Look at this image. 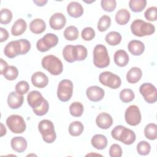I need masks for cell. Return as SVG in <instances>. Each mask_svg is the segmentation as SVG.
<instances>
[{
	"label": "cell",
	"mask_w": 157,
	"mask_h": 157,
	"mask_svg": "<svg viewBox=\"0 0 157 157\" xmlns=\"http://www.w3.org/2000/svg\"><path fill=\"white\" fill-rule=\"evenodd\" d=\"M112 137L125 145H131L136 140V134L133 131L122 125L116 126L111 132Z\"/></svg>",
	"instance_id": "cell-1"
},
{
	"label": "cell",
	"mask_w": 157,
	"mask_h": 157,
	"mask_svg": "<svg viewBox=\"0 0 157 157\" xmlns=\"http://www.w3.org/2000/svg\"><path fill=\"white\" fill-rule=\"evenodd\" d=\"M131 30L134 36L143 37L153 34L155 31V27L150 23L140 19H136L132 22Z\"/></svg>",
	"instance_id": "cell-2"
},
{
	"label": "cell",
	"mask_w": 157,
	"mask_h": 157,
	"mask_svg": "<svg viewBox=\"0 0 157 157\" xmlns=\"http://www.w3.org/2000/svg\"><path fill=\"white\" fill-rule=\"evenodd\" d=\"M41 64L44 69L53 75H58L63 71V66L61 61L53 55L44 56L42 59Z\"/></svg>",
	"instance_id": "cell-3"
},
{
	"label": "cell",
	"mask_w": 157,
	"mask_h": 157,
	"mask_svg": "<svg viewBox=\"0 0 157 157\" xmlns=\"http://www.w3.org/2000/svg\"><path fill=\"white\" fill-rule=\"evenodd\" d=\"M93 63L98 68L107 67L110 64V57L105 45H96L93 50Z\"/></svg>",
	"instance_id": "cell-4"
},
{
	"label": "cell",
	"mask_w": 157,
	"mask_h": 157,
	"mask_svg": "<svg viewBox=\"0 0 157 157\" xmlns=\"http://www.w3.org/2000/svg\"><path fill=\"white\" fill-rule=\"evenodd\" d=\"M38 129L45 142L52 144L55 140L56 134L54 124L52 121L49 120H41L38 124Z\"/></svg>",
	"instance_id": "cell-5"
},
{
	"label": "cell",
	"mask_w": 157,
	"mask_h": 157,
	"mask_svg": "<svg viewBox=\"0 0 157 157\" xmlns=\"http://www.w3.org/2000/svg\"><path fill=\"white\" fill-rule=\"evenodd\" d=\"M6 124L9 129L13 133H23L26 128L23 118L18 115H11L6 120Z\"/></svg>",
	"instance_id": "cell-6"
},
{
	"label": "cell",
	"mask_w": 157,
	"mask_h": 157,
	"mask_svg": "<svg viewBox=\"0 0 157 157\" xmlns=\"http://www.w3.org/2000/svg\"><path fill=\"white\" fill-rule=\"evenodd\" d=\"M73 93V83L72 81L64 79L60 81L58 86L57 96L62 102L68 101Z\"/></svg>",
	"instance_id": "cell-7"
},
{
	"label": "cell",
	"mask_w": 157,
	"mask_h": 157,
	"mask_svg": "<svg viewBox=\"0 0 157 157\" xmlns=\"http://www.w3.org/2000/svg\"><path fill=\"white\" fill-rule=\"evenodd\" d=\"M99 80L101 84L112 89H117L121 84L120 77L110 71L101 72L99 76Z\"/></svg>",
	"instance_id": "cell-8"
},
{
	"label": "cell",
	"mask_w": 157,
	"mask_h": 157,
	"mask_svg": "<svg viewBox=\"0 0 157 157\" xmlns=\"http://www.w3.org/2000/svg\"><path fill=\"white\" fill-rule=\"evenodd\" d=\"M58 43V37L53 33H47L36 43L37 50L41 52H45L51 48L55 47Z\"/></svg>",
	"instance_id": "cell-9"
},
{
	"label": "cell",
	"mask_w": 157,
	"mask_h": 157,
	"mask_svg": "<svg viewBox=\"0 0 157 157\" xmlns=\"http://www.w3.org/2000/svg\"><path fill=\"white\" fill-rule=\"evenodd\" d=\"M139 92L145 101L149 104H153L157 100L156 88L152 83H144L139 88Z\"/></svg>",
	"instance_id": "cell-10"
},
{
	"label": "cell",
	"mask_w": 157,
	"mask_h": 157,
	"mask_svg": "<svg viewBox=\"0 0 157 157\" xmlns=\"http://www.w3.org/2000/svg\"><path fill=\"white\" fill-rule=\"evenodd\" d=\"M124 119L126 122L131 126L138 125L142 119L139 108L136 105H129L125 111Z\"/></svg>",
	"instance_id": "cell-11"
},
{
	"label": "cell",
	"mask_w": 157,
	"mask_h": 157,
	"mask_svg": "<svg viewBox=\"0 0 157 157\" xmlns=\"http://www.w3.org/2000/svg\"><path fill=\"white\" fill-rule=\"evenodd\" d=\"M4 53L9 58H13L19 55H24L21 40L9 42L4 47Z\"/></svg>",
	"instance_id": "cell-12"
},
{
	"label": "cell",
	"mask_w": 157,
	"mask_h": 157,
	"mask_svg": "<svg viewBox=\"0 0 157 157\" xmlns=\"http://www.w3.org/2000/svg\"><path fill=\"white\" fill-rule=\"evenodd\" d=\"M86 94L91 101L98 102L104 98L105 92L102 88L98 86H91L87 88Z\"/></svg>",
	"instance_id": "cell-13"
},
{
	"label": "cell",
	"mask_w": 157,
	"mask_h": 157,
	"mask_svg": "<svg viewBox=\"0 0 157 157\" xmlns=\"http://www.w3.org/2000/svg\"><path fill=\"white\" fill-rule=\"evenodd\" d=\"M66 23V18L62 13L53 14L49 20L50 26L54 30H60L64 28Z\"/></svg>",
	"instance_id": "cell-14"
},
{
	"label": "cell",
	"mask_w": 157,
	"mask_h": 157,
	"mask_svg": "<svg viewBox=\"0 0 157 157\" xmlns=\"http://www.w3.org/2000/svg\"><path fill=\"white\" fill-rule=\"evenodd\" d=\"M24 101L23 95L18 94L17 91H12L7 97V104L10 108L12 109H17L20 108Z\"/></svg>",
	"instance_id": "cell-15"
},
{
	"label": "cell",
	"mask_w": 157,
	"mask_h": 157,
	"mask_svg": "<svg viewBox=\"0 0 157 157\" xmlns=\"http://www.w3.org/2000/svg\"><path fill=\"white\" fill-rule=\"evenodd\" d=\"M97 126L101 129H109L113 124V118L111 115L105 112L100 113L96 118Z\"/></svg>",
	"instance_id": "cell-16"
},
{
	"label": "cell",
	"mask_w": 157,
	"mask_h": 157,
	"mask_svg": "<svg viewBox=\"0 0 157 157\" xmlns=\"http://www.w3.org/2000/svg\"><path fill=\"white\" fill-rule=\"evenodd\" d=\"M31 82L34 86L42 88L48 85V78L44 72L38 71L32 75Z\"/></svg>",
	"instance_id": "cell-17"
},
{
	"label": "cell",
	"mask_w": 157,
	"mask_h": 157,
	"mask_svg": "<svg viewBox=\"0 0 157 157\" xmlns=\"http://www.w3.org/2000/svg\"><path fill=\"white\" fill-rule=\"evenodd\" d=\"M44 99L42 94L36 90L30 91L27 96L28 103L32 109L39 107L44 102Z\"/></svg>",
	"instance_id": "cell-18"
},
{
	"label": "cell",
	"mask_w": 157,
	"mask_h": 157,
	"mask_svg": "<svg viewBox=\"0 0 157 157\" xmlns=\"http://www.w3.org/2000/svg\"><path fill=\"white\" fill-rule=\"evenodd\" d=\"M10 145L12 148L17 153H23L27 148L26 140L21 137H14L10 141Z\"/></svg>",
	"instance_id": "cell-19"
},
{
	"label": "cell",
	"mask_w": 157,
	"mask_h": 157,
	"mask_svg": "<svg viewBox=\"0 0 157 157\" xmlns=\"http://www.w3.org/2000/svg\"><path fill=\"white\" fill-rule=\"evenodd\" d=\"M129 52L134 56H139L145 50V45L142 42L138 40H132L128 44Z\"/></svg>",
	"instance_id": "cell-20"
},
{
	"label": "cell",
	"mask_w": 157,
	"mask_h": 157,
	"mask_svg": "<svg viewBox=\"0 0 157 157\" xmlns=\"http://www.w3.org/2000/svg\"><path fill=\"white\" fill-rule=\"evenodd\" d=\"M83 8L81 4L76 1L71 2L67 6L68 14L74 18H78L83 13Z\"/></svg>",
	"instance_id": "cell-21"
},
{
	"label": "cell",
	"mask_w": 157,
	"mask_h": 157,
	"mask_svg": "<svg viewBox=\"0 0 157 157\" xmlns=\"http://www.w3.org/2000/svg\"><path fill=\"white\" fill-rule=\"evenodd\" d=\"M114 62L119 67H124L129 63V55L124 50H118L113 56Z\"/></svg>",
	"instance_id": "cell-22"
},
{
	"label": "cell",
	"mask_w": 157,
	"mask_h": 157,
	"mask_svg": "<svg viewBox=\"0 0 157 157\" xmlns=\"http://www.w3.org/2000/svg\"><path fill=\"white\" fill-rule=\"evenodd\" d=\"M45 22L41 18L34 19L29 23V29L34 34H41L45 30Z\"/></svg>",
	"instance_id": "cell-23"
},
{
	"label": "cell",
	"mask_w": 157,
	"mask_h": 157,
	"mask_svg": "<svg viewBox=\"0 0 157 157\" xmlns=\"http://www.w3.org/2000/svg\"><path fill=\"white\" fill-rule=\"evenodd\" d=\"M26 27L27 24L25 20L23 18H19L13 24L11 28V34L15 36H20L25 32Z\"/></svg>",
	"instance_id": "cell-24"
},
{
	"label": "cell",
	"mask_w": 157,
	"mask_h": 157,
	"mask_svg": "<svg viewBox=\"0 0 157 157\" xmlns=\"http://www.w3.org/2000/svg\"><path fill=\"white\" fill-rule=\"evenodd\" d=\"M91 143L93 147L96 149L103 150L107 145V139L103 134H95L91 138Z\"/></svg>",
	"instance_id": "cell-25"
},
{
	"label": "cell",
	"mask_w": 157,
	"mask_h": 157,
	"mask_svg": "<svg viewBox=\"0 0 157 157\" xmlns=\"http://www.w3.org/2000/svg\"><path fill=\"white\" fill-rule=\"evenodd\" d=\"M142 76V72L139 67H133L126 74V80L130 83H136L140 80Z\"/></svg>",
	"instance_id": "cell-26"
},
{
	"label": "cell",
	"mask_w": 157,
	"mask_h": 157,
	"mask_svg": "<svg viewBox=\"0 0 157 157\" xmlns=\"http://www.w3.org/2000/svg\"><path fill=\"white\" fill-rule=\"evenodd\" d=\"M130 13L126 9H120L115 14V21L120 25H124L130 19Z\"/></svg>",
	"instance_id": "cell-27"
},
{
	"label": "cell",
	"mask_w": 157,
	"mask_h": 157,
	"mask_svg": "<svg viewBox=\"0 0 157 157\" xmlns=\"http://www.w3.org/2000/svg\"><path fill=\"white\" fill-rule=\"evenodd\" d=\"M87 49L82 45H74V57L75 61H83L87 56Z\"/></svg>",
	"instance_id": "cell-28"
},
{
	"label": "cell",
	"mask_w": 157,
	"mask_h": 157,
	"mask_svg": "<svg viewBox=\"0 0 157 157\" xmlns=\"http://www.w3.org/2000/svg\"><path fill=\"white\" fill-rule=\"evenodd\" d=\"M69 134L74 137L78 136L82 134L84 130V126L82 123L79 121H75L72 122L69 126Z\"/></svg>",
	"instance_id": "cell-29"
},
{
	"label": "cell",
	"mask_w": 157,
	"mask_h": 157,
	"mask_svg": "<svg viewBox=\"0 0 157 157\" xmlns=\"http://www.w3.org/2000/svg\"><path fill=\"white\" fill-rule=\"evenodd\" d=\"M105 42L110 45L115 46L118 45L121 41V34L117 31H111L106 34L105 37Z\"/></svg>",
	"instance_id": "cell-30"
},
{
	"label": "cell",
	"mask_w": 157,
	"mask_h": 157,
	"mask_svg": "<svg viewBox=\"0 0 157 157\" xmlns=\"http://www.w3.org/2000/svg\"><path fill=\"white\" fill-rule=\"evenodd\" d=\"M144 135L149 140H153L157 138V125L155 123H149L144 128Z\"/></svg>",
	"instance_id": "cell-31"
},
{
	"label": "cell",
	"mask_w": 157,
	"mask_h": 157,
	"mask_svg": "<svg viewBox=\"0 0 157 157\" xmlns=\"http://www.w3.org/2000/svg\"><path fill=\"white\" fill-rule=\"evenodd\" d=\"M78 30L75 26H67L64 31L63 35L64 38L67 40H75L78 37Z\"/></svg>",
	"instance_id": "cell-32"
},
{
	"label": "cell",
	"mask_w": 157,
	"mask_h": 157,
	"mask_svg": "<svg viewBox=\"0 0 157 157\" xmlns=\"http://www.w3.org/2000/svg\"><path fill=\"white\" fill-rule=\"evenodd\" d=\"M83 110V105L80 102H74L69 106V112L72 116L75 117H81Z\"/></svg>",
	"instance_id": "cell-33"
},
{
	"label": "cell",
	"mask_w": 157,
	"mask_h": 157,
	"mask_svg": "<svg viewBox=\"0 0 157 157\" xmlns=\"http://www.w3.org/2000/svg\"><path fill=\"white\" fill-rule=\"evenodd\" d=\"M146 0H130L129 2V8L134 12H142L146 7Z\"/></svg>",
	"instance_id": "cell-34"
},
{
	"label": "cell",
	"mask_w": 157,
	"mask_h": 157,
	"mask_svg": "<svg viewBox=\"0 0 157 157\" xmlns=\"http://www.w3.org/2000/svg\"><path fill=\"white\" fill-rule=\"evenodd\" d=\"M111 18L109 15H104L99 20L97 28L100 32L105 31L110 26Z\"/></svg>",
	"instance_id": "cell-35"
},
{
	"label": "cell",
	"mask_w": 157,
	"mask_h": 157,
	"mask_svg": "<svg viewBox=\"0 0 157 157\" xmlns=\"http://www.w3.org/2000/svg\"><path fill=\"white\" fill-rule=\"evenodd\" d=\"M2 75L7 80H15L18 75V70L14 66H8Z\"/></svg>",
	"instance_id": "cell-36"
},
{
	"label": "cell",
	"mask_w": 157,
	"mask_h": 157,
	"mask_svg": "<svg viewBox=\"0 0 157 157\" xmlns=\"http://www.w3.org/2000/svg\"><path fill=\"white\" fill-rule=\"evenodd\" d=\"M135 98L133 91L129 88L122 90L120 93V99L124 103L131 102Z\"/></svg>",
	"instance_id": "cell-37"
},
{
	"label": "cell",
	"mask_w": 157,
	"mask_h": 157,
	"mask_svg": "<svg viewBox=\"0 0 157 157\" xmlns=\"http://www.w3.org/2000/svg\"><path fill=\"white\" fill-rule=\"evenodd\" d=\"M63 56L64 59L69 63L75 61L74 57V45H66L63 50Z\"/></svg>",
	"instance_id": "cell-38"
},
{
	"label": "cell",
	"mask_w": 157,
	"mask_h": 157,
	"mask_svg": "<svg viewBox=\"0 0 157 157\" xmlns=\"http://www.w3.org/2000/svg\"><path fill=\"white\" fill-rule=\"evenodd\" d=\"M151 146L148 142L145 140L140 141L137 145V151L140 155H147L150 153Z\"/></svg>",
	"instance_id": "cell-39"
},
{
	"label": "cell",
	"mask_w": 157,
	"mask_h": 157,
	"mask_svg": "<svg viewBox=\"0 0 157 157\" xmlns=\"http://www.w3.org/2000/svg\"><path fill=\"white\" fill-rule=\"evenodd\" d=\"M13 15L12 12L8 9H2L0 12V23L4 25L9 24L12 19Z\"/></svg>",
	"instance_id": "cell-40"
},
{
	"label": "cell",
	"mask_w": 157,
	"mask_h": 157,
	"mask_svg": "<svg viewBox=\"0 0 157 157\" xmlns=\"http://www.w3.org/2000/svg\"><path fill=\"white\" fill-rule=\"evenodd\" d=\"M49 109V104L47 100L44 99V102L37 107L33 109L34 113L37 116H43L45 115Z\"/></svg>",
	"instance_id": "cell-41"
},
{
	"label": "cell",
	"mask_w": 157,
	"mask_h": 157,
	"mask_svg": "<svg viewBox=\"0 0 157 157\" xmlns=\"http://www.w3.org/2000/svg\"><path fill=\"white\" fill-rule=\"evenodd\" d=\"M101 6L104 10L111 12L115 9L117 2L115 0H102L101 1Z\"/></svg>",
	"instance_id": "cell-42"
},
{
	"label": "cell",
	"mask_w": 157,
	"mask_h": 157,
	"mask_svg": "<svg viewBox=\"0 0 157 157\" xmlns=\"http://www.w3.org/2000/svg\"><path fill=\"white\" fill-rule=\"evenodd\" d=\"M81 36L82 38L86 41L91 40L95 37V31L91 27H86L82 31Z\"/></svg>",
	"instance_id": "cell-43"
},
{
	"label": "cell",
	"mask_w": 157,
	"mask_h": 157,
	"mask_svg": "<svg viewBox=\"0 0 157 157\" xmlns=\"http://www.w3.org/2000/svg\"><path fill=\"white\" fill-rule=\"evenodd\" d=\"M145 18L150 21H155L157 19V8L155 6H152L148 8L144 13Z\"/></svg>",
	"instance_id": "cell-44"
},
{
	"label": "cell",
	"mask_w": 157,
	"mask_h": 157,
	"mask_svg": "<svg viewBox=\"0 0 157 157\" xmlns=\"http://www.w3.org/2000/svg\"><path fill=\"white\" fill-rule=\"evenodd\" d=\"M29 83L25 80H21L18 82L15 85V90L16 91L21 95H23L29 91Z\"/></svg>",
	"instance_id": "cell-45"
},
{
	"label": "cell",
	"mask_w": 157,
	"mask_h": 157,
	"mask_svg": "<svg viewBox=\"0 0 157 157\" xmlns=\"http://www.w3.org/2000/svg\"><path fill=\"white\" fill-rule=\"evenodd\" d=\"M122 149L120 145L117 144L112 145L109 149V155L111 157H121L122 155Z\"/></svg>",
	"instance_id": "cell-46"
},
{
	"label": "cell",
	"mask_w": 157,
	"mask_h": 157,
	"mask_svg": "<svg viewBox=\"0 0 157 157\" xmlns=\"http://www.w3.org/2000/svg\"><path fill=\"white\" fill-rule=\"evenodd\" d=\"M9 37V32L7 29L0 28V42H3L6 41Z\"/></svg>",
	"instance_id": "cell-47"
},
{
	"label": "cell",
	"mask_w": 157,
	"mask_h": 157,
	"mask_svg": "<svg viewBox=\"0 0 157 157\" xmlns=\"http://www.w3.org/2000/svg\"><path fill=\"white\" fill-rule=\"evenodd\" d=\"M8 66V64L6 61H5L2 58L0 59V73L1 75H2L4 71H5V69L7 68V67Z\"/></svg>",
	"instance_id": "cell-48"
},
{
	"label": "cell",
	"mask_w": 157,
	"mask_h": 157,
	"mask_svg": "<svg viewBox=\"0 0 157 157\" xmlns=\"http://www.w3.org/2000/svg\"><path fill=\"white\" fill-rule=\"evenodd\" d=\"M34 3H35L37 6H40V7H42V6H44L45 5V4L47 3V0H37V1H33Z\"/></svg>",
	"instance_id": "cell-49"
},
{
	"label": "cell",
	"mask_w": 157,
	"mask_h": 157,
	"mask_svg": "<svg viewBox=\"0 0 157 157\" xmlns=\"http://www.w3.org/2000/svg\"><path fill=\"white\" fill-rule=\"evenodd\" d=\"M6 132L7 131L5 126L2 123H1V137L4 136L6 134Z\"/></svg>",
	"instance_id": "cell-50"
}]
</instances>
